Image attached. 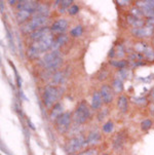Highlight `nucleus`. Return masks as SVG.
I'll use <instances>...</instances> for the list:
<instances>
[{
	"mask_svg": "<svg viewBox=\"0 0 154 155\" xmlns=\"http://www.w3.org/2000/svg\"><path fill=\"white\" fill-rule=\"evenodd\" d=\"M31 14L28 12H24V10H19L15 15V19H17V22L19 24H23L25 22H28V20L30 19Z\"/></svg>",
	"mask_w": 154,
	"mask_h": 155,
	"instance_id": "4be33fe9",
	"label": "nucleus"
},
{
	"mask_svg": "<svg viewBox=\"0 0 154 155\" xmlns=\"http://www.w3.org/2000/svg\"><path fill=\"white\" fill-rule=\"evenodd\" d=\"M68 28V22L66 20L64 19H61V20H58L56 21L51 27V33L53 34H56V35H61V34H64L65 31L67 30Z\"/></svg>",
	"mask_w": 154,
	"mask_h": 155,
	"instance_id": "9b49d317",
	"label": "nucleus"
},
{
	"mask_svg": "<svg viewBox=\"0 0 154 155\" xmlns=\"http://www.w3.org/2000/svg\"><path fill=\"white\" fill-rule=\"evenodd\" d=\"M90 110L88 108V105L87 102L82 101L78 104L77 108L75 109L73 113V120L75 124H84L85 122L90 119Z\"/></svg>",
	"mask_w": 154,
	"mask_h": 155,
	"instance_id": "7ed1b4c3",
	"label": "nucleus"
},
{
	"mask_svg": "<svg viewBox=\"0 0 154 155\" xmlns=\"http://www.w3.org/2000/svg\"><path fill=\"white\" fill-rule=\"evenodd\" d=\"M109 57H114V48H112L110 51V54H109Z\"/></svg>",
	"mask_w": 154,
	"mask_h": 155,
	"instance_id": "a18cd8bd",
	"label": "nucleus"
},
{
	"mask_svg": "<svg viewBox=\"0 0 154 155\" xmlns=\"http://www.w3.org/2000/svg\"><path fill=\"white\" fill-rule=\"evenodd\" d=\"M82 33H83V28L80 25H78V26H76V27H74L71 30V32H70L71 36H73V37H78V36H81Z\"/></svg>",
	"mask_w": 154,
	"mask_h": 155,
	"instance_id": "bb28decb",
	"label": "nucleus"
},
{
	"mask_svg": "<svg viewBox=\"0 0 154 155\" xmlns=\"http://www.w3.org/2000/svg\"><path fill=\"white\" fill-rule=\"evenodd\" d=\"M129 71L127 68H123V69H120L118 72V79L120 80H123V79H126L127 76H129Z\"/></svg>",
	"mask_w": 154,
	"mask_h": 155,
	"instance_id": "c756f323",
	"label": "nucleus"
},
{
	"mask_svg": "<svg viewBox=\"0 0 154 155\" xmlns=\"http://www.w3.org/2000/svg\"><path fill=\"white\" fill-rule=\"evenodd\" d=\"M146 47H147V44L145 42H139L135 45V51H137L138 54H143Z\"/></svg>",
	"mask_w": 154,
	"mask_h": 155,
	"instance_id": "7c9ffc66",
	"label": "nucleus"
},
{
	"mask_svg": "<svg viewBox=\"0 0 154 155\" xmlns=\"http://www.w3.org/2000/svg\"><path fill=\"white\" fill-rule=\"evenodd\" d=\"M151 127H152V121L150 119H145L141 122V128L143 130H148Z\"/></svg>",
	"mask_w": 154,
	"mask_h": 155,
	"instance_id": "2f4dec72",
	"label": "nucleus"
},
{
	"mask_svg": "<svg viewBox=\"0 0 154 155\" xmlns=\"http://www.w3.org/2000/svg\"><path fill=\"white\" fill-rule=\"evenodd\" d=\"M146 100L145 98H134L133 99V102L136 104H139V105H145L146 104Z\"/></svg>",
	"mask_w": 154,
	"mask_h": 155,
	"instance_id": "58836bf2",
	"label": "nucleus"
},
{
	"mask_svg": "<svg viewBox=\"0 0 154 155\" xmlns=\"http://www.w3.org/2000/svg\"><path fill=\"white\" fill-rule=\"evenodd\" d=\"M68 41V36L66 34H61V35H59L57 38H54V42L53 44V47H51V49L53 51H59V47L63 45V44L67 43Z\"/></svg>",
	"mask_w": 154,
	"mask_h": 155,
	"instance_id": "a211bd4d",
	"label": "nucleus"
},
{
	"mask_svg": "<svg viewBox=\"0 0 154 155\" xmlns=\"http://www.w3.org/2000/svg\"><path fill=\"white\" fill-rule=\"evenodd\" d=\"M107 114H108V109H107V108L104 109L103 111H101L100 113H99V115H98V120H99V121H103V120L106 118Z\"/></svg>",
	"mask_w": 154,
	"mask_h": 155,
	"instance_id": "c9c22d12",
	"label": "nucleus"
},
{
	"mask_svg": "<svg viewBox=\"0 0 154 155\" xmlns=\"http://www.w3.org/2000/svg\"><path fill=\"white\" fill-rule=\"evenodd\" d=\"M154 33V26L151 24H147L142 28H133L132 34L136 37L139 38H147L152 36Z\"/></svg>",
	"mask_w": 154,
	"mask_h": 155,
	"instance_id": "6e6552de",
	"label": "nucleus"
},
{
	"mask_svg": "<svg viewBox=\"0 0 154 155\" xmlns=\"http://www.w3.org/2000/svg\"><path fill=\"white\" fill-rule=\"evenodd\" d=\"M150 112L151 114L154 115V102H152V104L150 105Z\"/></svg>",
	"mask_w": 154,
	"mask_h": 155,
	"instance_id": "a19ab883",
	"label": "nucleus"
},
{
	"mask_svg": "<svg viewBox=\"0 0 154 155\" xmlns=\"http://www.w3.org/2000/svg\"><path fill=\"white\" fill-rule=\"evenodd\" d=\"M117 107H118L119 111L122 113H125L129 109V100L125 96H120L117 100Z\"/></svg>",
	"mask_w": 154,
	"mask_h": 155,
	"instance_id": "6ab92c4d",
	"label": "nucleus"
},
{
	"mask_svg": "<svg viewBox=\"0 0 154 155\" xmlns=\"http://www.w3.org/2000/svg\"><path fill=\"white\" fill-rule=\"evenodd\" d=\"M105 155H108V154H105Z\"/></svg>",
	"mask_w": 154,
	"mask_h": 155,
	"instance_id": "de8ad7c7",
	"label": "nucleus"
},
{
	"mask_svg": "<svg viewBox=\"0 0 154 155\" xmlns=\"http://www.w3.org/2000/svg\"><path fill=\"white\" fill-rule=\"evenodd\" d=\"M100 94L102 96V99H103L104 103H105V104H110V103H112V101H113L114 94H115V93H114L113 88H111V86H109L107 84H104V85H102Z\"/></svg>",
	"mask_w": 154,
	"mask_h": 155,
	"instance_id": "9d476101",
	"label": "nucleus"
},
{
	"mask_svg": "<svg viewBox=\"0 0 154 155\" xmlns=\"http://www.w3.org/2000/svg\"><path fill=\"white\" fill-rule=\"evenodd\" d=\"M110 64L113 67L118 68L119 70L123 69V68H126V66H127V62L123 61V60H115V61H110Z\"/></svg>",
	"mask_w": 154,
	"mask_h": 155,
	"instance_id": "a878e982",
	"label": "nucleus"
},
{
	"mask_svg": "<svg viewBox=\"0 0 154 155\" xmlns=\"http://www.w3.org/2000/svg\"><path fill=\"white\" fill-rule=\"evenodd\" d=\"M143 57H144L147 61L153 62L154 61V48L153 47L150 45H147L144 52H143Z\"/></svg>",
	"mask_w": 154,
	"mask_h": 155,
	"instance_id": "b1692460",
	"label": "nucleus"
},
{
	"mask_svg": "<svg viewBox=\"0 0 154 155\" xmlns=\"http://www.w3.org/2000/svg\"><path fill=\"white\" fill-rule=\"evenodd\" d=\"M51 34H53V33H51V28L43 27V28H40V29H38V30H36L35 32L31 33L30 38L32 39L34 42H37V41L42 40V39L45 38L46 36L51 35Z\"/></svg>",
	"mask_w": 154,
	"mask_h": 155,
	"instance_id": "f8f14e48",
	"label": "nucleus"
},
{
	"mask_svg": "<svg viewBox=\"0 0 154 155\" xmlns=\"http://www.w3.org/2000/svg\"><path fill=\"white\" fill-rule=\"evenodd\" d=\"M54 42V34L46 36L45 38L40 41L33 42L29 46V48H28V57L31 58V59H37L40 54H44L48 49H51Z\"/></svg>",
	"mask_w": 154,
	"mask_h": 155,
	"instance_id": "f257e3e1",
	"label": "nucleus"
},
{
	"mask_svg": "<svg viewBox=\"0 0 154 155\" xmlns=\"http://www.w3.org/2000/svg\"><path fill=\"white\" fill-rule=\"evenodd\" d=\"M61 96V88L57 87L54 85H48L45 87L43 94V103L48 108H51L54 106V103L58 101ZM57 104V103H56Z\"/></svg>",
	"mask_w": 154,
	"mask_h": 155,
	"instance_id": "423d86ee",
	"label": "nucleus"
},
{
	"mask_svg": "<svg viewBox=\"0 0 154 155\" xmlns=\"http://www.w3.org/2000/svg\"><path fill=\"white\" fill-rule=\"evenodd\" d=\"M68 12H69L70 15H76L78 12H79V7L77 5H72L70 8H68Z\"/></svg>",
	"mask_w": 154,
	"mask_h": 155,
	"instance_id": "4c0bfd02",
	"label": "nucleus"
},
{
	"mask_svg": "<svg viewBox=\"0 0 154 155\" xmlns=\"http://www.w3.org/2000/svg\"><path fill=\"white\" fill-rule=\"evenodd\" d=\"M65 79H66L65 73L62 72V71H57V72L53 75V78H51V81H53V85H60V84H62V83H64Z\"/></svg>",
	"mask_w": 154,
	"mask_h": 155,
	"instance_id": "412c9836",
	"label": "nucleus"
},
{
	"mask_svg": "<svg viewBox=\"0 0 154 155\" xmlns=\"http://www.w3.org/2000/svg\"><path fill=\"white\" fill-rule=\"evenodd\" d=\"M101 139H102L101 134L97 132V130H93V132L88 133V135L87 137V144L90 146L97 145V144H99L101 142Z\"/></svg>",
	"mask_w": 154,
	"mask_h": 155,
	"instance_id": "ddd939ff",
	"label": "nucleus"
},
{
	"mask_svg": "<svg viewBox=\"0 0 154 155\" xmlns=\"http://www.w3.org/2000/svg\"><path fill=\"white\" fill-rule=\"evenodd\" d=\"M113 128H114V123L112 121H108L103 125L102 130H103V132L105 134H110L111 132H113Z\"/></svg>",
	"mask_w": 154,
	"mask_h": 155,
	"instance_id": "cd10ccee",
	"label": "nucleus"
},
{
	"mask_svg": "<svg viewBox=\"0 0 154 155\" xmlns=\"http://www.w3.org/2000/svg\"><path fill=\"white\" fill-rule=\"evenodd\" d=\"M107 76H108V72H107L106 70L102 71L100 74H99V80H104V79H106Z\"/></svg>",
	"mask_w": 154,
	"mask_h": 155,
	"instance_id": "ea45409f",
	"label": "nucleus"
},
{
	"mask_svg": "<svg viewBox=\"0 0 154 155\" xmlns=\"http://www.w3.org/2000/svg\"><path fill=\"white\" fill-rule=\"evenodd\" d=\"M129 1H118V3L119 5H126V4H129Z\"/></svg>",
	"mask_w": 154,
	"mask_h": 155,
	"instance_id": "37998d69",
	"label": "nucleus"
},
{
	"mask_svg": "<svg viewBox=\"0 0 154 155\" xmlns=\"http://www.w3.org/2000/svg\"><path fill=\"white\" fill-rule=\"evenodd\" d=\"M137 7L142 9L143 14L154 9V0H145V1H137Z\"/></svg>",
	"mask_w": 154,
	"mask_h": 155,
	"instance_id": "2eb2a0df",
	"label": "nucleus"
},
{
	"mask_svg": "<svg viewBox=\"0 0 154 155\" xmlns=\"http://www.w3.org/2000/svg\"><path fill=\"white\" fill-rule=\"evenodd\" d=\"M145 17L148 18L147 20V24H151V25L154 26V9L150 10V12H147L144 14Z\"/></svg>",
	"mask_w": 154,
	"mask_h": 155,
	"instance_id": "473e14b6",
	"label": "nucleus"
},
{
	"mask_svg": "<svg viewBox=\"0 0 154 155\" xmlns=\"http://www.w3.org/2000/svg\"><path fill=\"white\" fill-rule=\"evenodd\" d=\"M76 155H98V151L93 148H90V149H87V150L80 152Z\"/></svg>",
	"mask_w": 154,
	"mask_h": 155,
	"instance_id": "f704fd0d",
	"label": "nucleus"
},
{
	"mask_svg": "<svg viewBox=\"0 0 154 155\" xmlns=\"http://www.w3.org/2000/svg\"><path fill=\"white\" fill-rule=\"evenodd\" d=\"M102 103H103V99H102L100 91H95L92 98V108L95 110L99 109L102 106Z\"/></svg>",
	"mask_w": 154,
	"mask_h": 155,
	"instance_id": "aec40b11",
	"label": "nucleus"
},
{
	"mask_svg": "<svg viewBox=\"0 0 154 155\" xmlns=\"http://www.w3.org/2000/svg\"><path fill=\"white\" fill-rule=\"evenodd\" d=\"M17 2H19V1H15V0H12V1H11V0H10V1H8V3L10 5H15V3H17Z\"/></svg>",
	"mask_w": 154,
	"mask_h": 155,
	"instance_id": "c03bdc74",
	"label": "nucleus"
},
{
	"mask_svg": "<svg viewBox=\"0 0 154 155\" xmlns=\"http://www.w3.org/2000/svg\"><path fill=\"white\" fill-rule=\"evenodd\" d=\"M40 64L42 65L44 69L51 71H57L63 64V58L59 51H51L43 56L40 60Z\"/></svg>",
	"mask_w": 154,
	"mask_h": 155,
	"instance_id": "f03ea898",
	"label": "nucleus"
},
{
	"mask_svg": "<svg viewBox=\"0 0 154 155\" xmlns=\"http://www.w3.org/2000/svg\"><path fill=\"white\" fill-rule=\"evenodd\" d=\"M124 142H125V136L123 135V133H118L113 140V148L115 150H119V149L122 148Z\"/></svg>",
	"mask_w": 154,
	"mask_h": 155,
	"instance_id": "f3484780",
	"label": "nucleus"
},
{
	"mask_svg": "<svg viewBox=\"0 0 154 155\" xmlns=\"http://www.w3.org/2000/svg\"><path fill=\"white\" fill-rule=\"evenodd\" d=\"M38 3L36 1H28V0H22L19 1L17 4V9L19 10H24V12H30L31 15L35 14L36 10L38 8Z\"/></svg>",
	"mask_w": 154,
	"mask_h": 155,
	"instance_id": "1a4fd4ad",
	"label": "nucleus"
},
{
	"mask_svg": "<svg viewBox=\"0 0 154 155\" xmlns=\"http://www.w3.org/2000/svg\"><path fill=\"white\" fill-rule=\"evenodd\" d=\"M130 14H132V15L137 17V18H141L142 15H144L142 9H140L139 7H134V8H132V10H130Z\"/></svg>",
	"mask_w": 154,
	"mask_h": 155,
	"instance_id": "72a5a7b5",
	"label": "nucleus"
},
{
	"mask_svg": "<svg viewBox=\"0 0 154 155\" xmlns=\"http://www.w3.org/2000/svg\"><path fill=\"white\" fill-rule=\"evenodd\" d=\"M72 119H73V115L70 112H65L64 114L61 115V116L54 121L58 133L61 134V135L66 134L68 130H69L70 127H71Z\"/></svg>",
	"mask_w": 154,
	"mask_h": 155,
	"instance_id": "0eeeda50",
	"label": "nucleus"
},
{
	"mask_svg": "<svg viewBox=\"0 0 154 155\" xmlns=\"http://www.w3.org/2000/svg\"><path fill=\"white\" fill-rule=\"evenodd\" d=\"M1 12H3V1H1Z\"/></svg>",
	"mask_w": 154,
	"mask_h": 155,
	"instance_id": "49530a36",
	"label": "nucleus"
},
{
	"mask_svg": "<svg viewBox=\"0 0 154 155\" xmlns=\"http://www.w3.org/2000/svg\"><path fill=\"white\" fill-rule=\"evenodd\" d=\"M127 22L133 28H142L144 27V20H142L141 18H137V17H134V15H129L127 17Z\"/></svg>",
	"mask_w": 154,
	"mask_h": 155,
	"instance_id": "dca6fc26",
	"label": "nucleus"
},
{
	"mask_svg": "<svg viewBox=\"0 0 154 155\" xmlns=\"http://www.w3.org/2000/svg\"><path fill=\"white\" fill-rule=\"evenodd\" d=\"M112 88H113L115 94L121 93V91H123V83H122V80L118 79V78L114 79L113 82H112Z\"/></svg>",
	"mask_w": 154,
	"mask_h": 155,
	"instance_id": "393cba45",
	"label": "nucleus"
},
{
	"mask_svg": "<svg viewBox=\"0 0 154 155\" xmlns=\"http://www.w3.org/2000/svg\"><path fill=\"white\" fill-rule=\"evenodd\" d=\"M34 15H40V17H46L48 18L49 15V8L48 5L45 4H39L38 8L36 10V12L34 14Z\"/></svg>",
	"mask_w": 154,
	"mask_h": 155,
	"instance_id": "5701e85b",
	"label": "nucleus"
},
{
	"mask_svg": "<svg viewBox=\"0 0 154 155\" xmlns=\"http://www.w3.org/2000/svg\"><path fill=\"white\" fill-rule=\"evenodd\" d=\"M64 109H63V105L60 103L54 104V106L51 108V114H49V117H51V120H54L56 121L58 118L61 116V115L64 114Z\"/></svg>",
	"mask_w": 154,
	"mask_h": 155,
	"instance_id": "4468645a",
	"label": "nucleus"
},
{
	"mask_svg": "<svg viewBox=\"0 0 154 155\" xmlns=\"http://www.w3.org/2000/svg\"><path fill=\"white\" fill-rule=\"evenodd\" d=\"M72 0H63V1H61V3H60V4H61V7H60V12H65V10L64 9H66L67 8V7H68V8H70V7H71L72 6Z\"/></svg>",
	"mask_w": 154,
	"mask_h": 155,
	"instance_id": "c85d7f7f",
	"label": "nucleus"
},
{
	"mask_svg": "<svg viewBox=\"0 0 154 155\" xmlns=\"http://www.w3.org/2000/svg\"><path fill=\"white\" fill-rule=\"evenodd\" d=\"M48 19L46 17H40V15H34L33 18L28 21L27 23L23 26L22 30L25 33H33L36 30L43 27H46V23H48Z\"/></svg>",
	"mask_w": 154,
	"mask_h": 155,
	"instance_id": "39448f33",
	"label": "nucleus"
},
{
	"mask_svg": "<svg viewBox=\"0 0 154 155\" xmlns=\"http://www.w3.org/2000/svg\"><path fill=\"white\" fill-rule=\"evenodd\" d=\"M116 56L117 57H119V58H122L124 56V48H123V46L121 45H118L117 46V51H116Z\"/></svg>",
	"mask_w": 154,
	"mask_h": 155,
	"instance_id": "e433bc0d",
	"label": "nucleus"
},
{
	"mask_svg": "<svg viewBox=\"0 0 154 155\" xmlns=\"http://www.w3.org/2000/svg\"><path fill=\"white\" fill-rule=\"evenodd\" d=\"M150 98L152 101H154V87L152 88V91H151V93H150Z\"/></svg>",
	"mask_w": 154,
	"mask_h": 155,
	"instance_id": "79ce46f5",
	"label": "nucleus"
},
{
	"mask_svg": "<svg viewBox=\"0 0 154 155\" xmlns=\"http://www.w3.org/2000/svg\"><path fill=\"white\" fill-rule=\"evenodd\" d=\"M85 146H87V138L83 135H76L68 140L65 148L69 154H74L83 149Z\"/></svg>",
	"mask_w": 154,
	"mask_h": 155,
	"instance_id": "20e7f679",
	"label": "nucleus"
}]
</instances>
